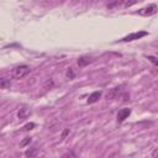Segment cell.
I'll return each mask as SVG.
<instances>
[{
	"mask_svg": "<svg viewBox=\"0 0 158 158\" xmlns=\"http://www.w3.org/2000/svg\"><path fill=\"white\" fill-rule=\"evenodd\" d=\"M30 72H31V69H30L28 65L21 64V65L15 67V68L11 70V77H12L14 79H22V78H25L26 75H28Z\"/></svg>",
	"mask_w": 158,
	"mask_h": 158,
	"instance_id": "1",
	"label": "cell"
},
{
	"mask_svg": "<svg viewBox=\"0 0 158 158\" xmlns=\"http://www.w3.org/2000/svg\"><path fill=\"white\" fill-rule=\"evenodd\" d=\"M147 35H148V32H147V31H138V32H133V33H130V35L125 36V37L121 40V42H132V41L139 40V38H142V37H144V36H147Z\"/></svg>",
	"mask_w": 158,
	"mask_h": 158,
	"instance_id": "2",
	"label": "cell"
},
{
	"mask_svg": "<svg viewBox=\"0 0 158 158\" xmlns=\"http://www.w3.org/2000/svg\"><path fill=\"white\" fill-rule=\"evenodd\" d=\"M156 12H157V5L156 4H149L146 7H142L137 11V14L141 16H151V15H154Z\"/></svg>",
	"mask_w": 158,
	"mask_h": 158,
	"instance_id": "3",
	"label": "cell"
},
{
	"mask_svg": "<svg viewBox=\"0 0 158 158\" xmlns=\"http://www.w3.org/2000/svg\"><path fill=\"white\" fill-rule=\"evenodd\" d=\"M125 84H121V85H118V86H115V88H112L107 94H106V99L109 100V99H116V98H118L122 93H123V90H125Z\"/></svg>",
	"mask_w": 158,
	"mask_h": 158,
	"instance_id": "4",
	"label": "cell"
},
{
	"mask_svg": "<svg viewBox=\"0 0 158 158\" xmlns=\"http://www.w3.org/2000/svg\"><path fill=\"white\" fill-rule=\"evenodd\" d=\"M130 115H131V109H130V107H123V109H121V110L117 112L116 120H117V122H123Z\"/></svg>",
	"mask_w": 158,
	"mask_h": 158,
	"instance_id": "5",
	"label": "cell"
},
{
	"mask_svg": "<svg viewBox=\"0 0 158 158\" xmlns=\"http://www.w3.org/2000/svg\"><path fill=\"white\" fill-rule=\"evenodd\" d=\"M77 63H78V65H79L80 68H83V67H86V65H89L90 63H93V58H91V57H88V56H81V57L78 58Z\"/></svg>",
	"mask_w": 158,
	"mask_h": 158,
	"instance_id": "6",
	"label": "cell"
},
{
	"mask_svg": "<svg viewBox=\"0 0 158 158\" xmlns=\"http://www.w3.org/2000/svg\"><path fill=\"white\" fill-rule=\"evenodd\" d=\"M101 95H102V91H94V93H91L89 96H88V100H86V102L88 104H94V102H96L100 98H101Z\"/></svg>",
	"mask_w": 158,
	"mask_h": 158,
	"instance_id": "7",
	"label": "cell"
},
{
	"mask_svg": "<svg viewBox=\"0 0 158 158\" xmlns=\"http://www.w3.org/2000/svg\"><path fill=\"white\" fill-rule=\"evenodd\" d=\"M37 154H38V149L36 147H31V148H27L25 151V156L27 158H36Z\"/></svg>",
	"mask_w": 158,
	"mask_h": 158,
	"instance_id": "8",
	"label": "cell"
},
{
	"mask_svg": "<svg viewBox=\"0 0 158 158\" xmlns=\"http://www.w3.org/2000/svg\"><path fill=\"white\" fill-rule=\"evenodd\" d=\"M30 114H31V112H30V110H28V109L22 107V109H20V111H19L17 116H19V118H20V120H23V118H26Z\"/></svg>",
	"mask_w": 158,
	"mask_h": 158,
	"instance_id": "9",
	"label": "cell"
},
{
	"mask_svg": "<svg viewBox=\"0 0 158 158\" xmlns=\"http://www.w3.org/2000/svg\"><path fill=\"white\" fill-rule=\"evenodd\" d=\"M10 79H6V78H1L0 79V88L1 89H9L10 88Z\"/></svg>",
	"mask_w": 158,
	"mask_h": 158,
	"instance_id": "10",
	"label": "cell"
},
{
	"mask_svg": "<svg viewBox=\"0 0 158 158\" xmlns=\"http://www.w3.org/2000/svg\"><path fill=\"white\" fill-rule=\"evenodd\" d=\"M146 58H147L151 63H153L154 65L158 67V58H157V57H154V56H146Z\"/></svg>",
	"mask_w": 158,
	"mask_h": 158,
	"instance_id": "11",
	"label": "cell"
},
{
	"mask_svg": "<svg viewBox=\"0 0 158 158\" xmlns=\"http://www.w3.org/2000/svg\"><path fill=\"white\" fill-rule=\"evenodd\" d=\"M67 77H68L69 79H73V78L75 77V74H74V72H73V68H68V70H67Z\"/></svg>",
	"mask_w": 158,
	"mask_h": 158,
	"instance_id": "12",
	"label": "cell"
},
{
	"mask_svg": "<svg viewBox=\"0 0 158 158\" xmlns=\"http://www.w3.org/2000/svg\"><path fill=\"white\" fill-rule=\"evenodd\" d=\"M62 158H75V154H74L72 151H69V152L64 153V154L62 156Z\"/></svg>",
	"mask_w": 158,
	"mask_h": 158,
	"instance_id": "13",
	"label": "cell"
},
{
	"mask_svg": "<svg viewBox=\"0 0 158 158\" xmlns=\"http://www.w3.org/2000/svg\"><path fill=\"white\" fill-rule=\"evenodd\" d=\"M30 142H31V137H26L25 139H22V141H21L20 146H21V147H25V146H26V144H28Z\"/></svg>",
	"mask_w": 158,
	"mask_h": 158,
	"instance_id": "14",
	"label": "cell"
},
{
	"mask_svg": "<svg viewBox=\"0 0 158 158\" xmlns=\"http://www.w3.org/2000/svg\"><path fill=\"white\" fill-rule=\"evenodd\" d=\"M33 127H35V123L33 122H30V123H27V125L23 126V130L25 131H28V130H32Z\"/></svg>",
	"mask_w": 158,
	"mask_h": 158,
	"instance_id": "15",
	"label": "cell"
},
{
	"mask_svg": "<svg viewBox=\"0 0 158 158\" xmlns=\"http://www.w3.org/2000/svg\"><path fill=\"white\" fill-rule=\"evenodd\" d=\"M121 4H123V2H121V1H115V2H110V4H107V7H109V9H112L114 6H117V5H121Z\"/></svg>",
	"mask_w": 158,
	"mask_h": 158,
	"instance_id": "16",
	"label": "cell"
},
{
	"mask_svg": "<svg viewBox=\"0 0 158 158\" xmlns=\"http://www.w3.org/2000/svg\"><path fill=\"white\" fill-rule=\"evenodd\" d=\"M137 1H126V2H123V5L126 6V7H130V6H132V5H135Z\"/></svg>",
	"mask_w": 158,
	"mask_h": 158,
	"instance_id": "17",
	"label": "cell"
},
{
	"mask_svg": "<svg viewBox=\"0 0 158 158\" xmlns=\"http://www.w3.org/2000/svg\"><path fill=\"white\" fill-rule=\"evenodd\" d=\"M152 158H158V147L152 152Z\"/></svg>",
	"mask_w": 158,
	"mask_h": 158,
	"instance_id": "18",
	"label": "cell"
},
{
	"mask_svg": "<svg viewBox=\"0 0 158 158\" xmlns=\"http://www.w3.org/2000/svg\"><path fill=\"white\" fill-rule=\"evenodd\" d=\"M68 133H69V128H65V130L62 132V136H60V137H62V138H65V136H67Z\"/></svg>",
	"mask_w": 158,
	"mask_h": 158,
	"instance_id": "19",
	"label": "cell"
}]
</instances>
